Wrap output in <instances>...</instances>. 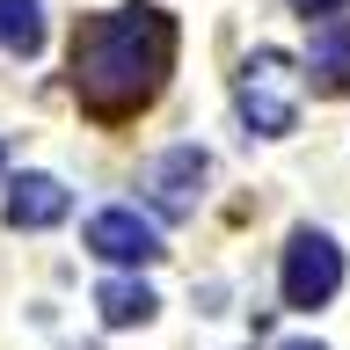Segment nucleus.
I'll return each mask as SVG.
<instances>
[{
  "mask_svg": "<svg viewBox=\"0 0 350 350\" xmlns=\"http://www.w3.org/2000/svg\"><path fill=\"white\" fill-rule=\"evenodd\" d=\"M168 66H175V15L153 0L103 8L73 29V95L103 124L139 117L168 88Z\"/></svg>",
  "mask_w": 350,
  "mask_h": 350,
  "instance_id": "nucleus-1",
  "label": "nucleus"
},
{
  "mask_svg": "<svg viewBox=\"0 0 350 350\" xmlns=\"http://www.w3.org/2000/svg\"><path fill=\"white\" fill-rule=\"evenodd\" d=\"M234 103L248 117V131L284 139V131L299 124V66L284 59V51H256V59L241 66V81H234Z\"/></svg>",
  "mask_w": 350,
  "mask_h": 350,
  "instance_id": "nucleus-2",
  "label": "nucleus"
},
{
  "mask_svg": "<svg viewBox=\"0 0 350 350\" xmlns=\"http://www.w3.org/2000/svg\"><path fill=\"white\" fill-rule=\"evenodd\" d=\"M336 292H343V248L328 234H314V226H299V234L284 241V306L314 314V306H328Z\"/></svg>",
  "mask_w": 350,
  "mask_h": 350,
  "instance_id": "nucleus-3",
  "label": "nucleus"
},
{
  "mask_svg": "<svg viewBox=\"0 0 350 350\" xmlns=\"http://www.w3.org/2000/svg\"><path fill=\"white\" fill-rule=\"evenodd\" d=\"M204 175H212V161L197 146H168L161 161H153L146 190H153V212L161 219H190L197 212V190H204Z\"/></svg>",
  "mask_w": 350,
  "mask_h": 350,
  "instance_id": "nucleus-4",
  "label": "nucleus"
},
{
  "mask_svg": "<svg viewBox=\"0 0 350 350\" xmlns=\"http://www.w3.org/2000/svg\"><path fill=\"white\" fill-rule=\"evenodd\" d=\"M88 248L103 262H131V270H139V262L161 256V234H153V219H139L131 204H109V212L88 219Z\"/></svg>",
  "mask_w": 350,
  "mask_h": 350,
  "instance_id": "nucleus-5",
  "label": "nucleus"
},
{
  "mask_svg": "<svg viewBox=\"0 0 350 350\" xmlns=\"http://www.w3.org/2000/svg\"><path fill=\"white\" fill-rule=\"evenodd\" d=\"M66 212H73V197H66L59 175H15V190H8V226H15V234L59 226Z\"/></svg>",
  "mask_w": 350,
  "mask_h": 350,
  "instance_id": "nucleus-6",
  "label": "nucleus"
},
{
  "mask_svg": "<svg viewBox=\"0 0 350 350\" xmlns=\"http://www.w3.org/2000/svg\"><path fill=\"white\" fill-rule=\"evenodd\" d=\"M299 81H314L321 95H350V15H328L321 29H314Z\"/></svg>",
  "mask_w": 350,
  "mask_h": 350,
  "instance_id": "nucleus-7",
  "label": "nucleus"
},
{
  "mask_svg": "<svg viewBox=\"0 0 350 350\" xmlns=\"http://www.w3.org/2000/svg\"><path fill=\"white\" fill-rule=\"evenodd\" d=\"M95 306H103L109 328H146L161 299H153V284H139V278H109L103 292H95Z\"/></svg>",
  "mask_w": 350,
  "mask_h": 350,
  "instance_id": "nucleus-8",
  "label": "nucleus"
},
{
  "mask_svg": "<svg viewBox=\"0 0 350 350\" xmlns=\"http://www.w3.org/2000/svg\"><path fill=\"white\" fill-rule=\"evenodd\" d=\"M0 51L8 59H37L44 51V8L37 0H0Z\"/></svg>",
  "mask_w": 350,
  "mask_h": 350,
  "instance_id": "nucleus-9",
  "label": "nucleus"
},
{
  "mask_svg": "<svg viewBox=\"0 0 350 350\" xmlns=\"http://www.w3.org/2000/svg\"><path fill=\"white\" fill-rule=\"evenodd\" d=\"M292 8H299L306 22H314V15H336V8H350V0H292Z\"/></svg>",
  "mask_w": 350,
  "mask_h": 350,
  "instance_id": "nucleus-10",
  "label": "nucleus"
},
{
  "mask_svg": "<svg viewBox=\"0 0 350 350\" xmlns=\"http://www.w3.org/2000/svg\"><path fill=\"white\" fill-rule=\"evenodd\" d=\"M284 350H321V343H284Z\"/></svg>",
  "mask_w": 350,
  "mask_h": 350,
  "instance_id": "nucleus-11",
  "label": "nucleus"
}]
</instances>
